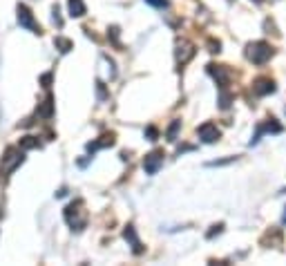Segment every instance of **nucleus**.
<instances>
[{"instance_id": "1", "label": "nucleus", "mask_w": 286, "mask_h": 266, "mask_svg": "<svg viewBox=\"0 0 286 266\" xmlns=\"http://www.w3.org/2000/svg\"><path fill=\"white\" fill-rule=\"evenodd\" d=\"M22 161H25L22 148H14V145H9V148L5 150L2 159H0V179H7V177L16 170Z\"/></svg>"}, {"instance_id": "2", "label": "nucleus", "mask_w": 286, "mask_h": 266, "mask_svg": "<svg viewBox=\"0 0 286 266\" xmlns=\"http://www.w3.org/2000/svg\"><path fill=\"white\" fill-rule=\"evenodd\" d=\"M81 208H83V202H74V204H69L63 213L67 226H72V230H76V233H81L85 228V224H87V215Z\"/></svg>"}, {"instance_id": "3", "label": "nucleus", "mask_w": 286, "mask_h": 266, "mask_svg": "<svg viewBox=\"0 0 286 266\" xmlns=\"http://www.w3.org/2000/svg\"><path fill=\"white\" fill-rule=\"evenodd\" d=\"M270 56H273V47L268 43H264V41L248 43V47H246V59L255 65H264Z\"/></svg>"}, {"instance_id": "4", "label": "nucleus", "mask_w": 286, "mask_h": 266, "mask_svg": "<svg viewBox=\"0 0 286 266\" xmlns=\"http://www.w3.org/2000/svg\"><path fill=\"white\" fill-rule=\"evenodd\" d=\"M16 14H18V25H20V27L29 29L32 34H42V32H41V25L36 22V18H34L32 9H29L27 5H20V2H18Z\"/></svg>"}, {"instance_id": "5", "label": "nucleus", "mask_w": 286, "mask_h": 266, "mask_svg": "<svg viewBox=\"0 0 286 266\" xmlns=\"http://www.w3.org/2000/svg\"><path fill=\"white\" fill-rule=\"evenodd\" d=\"M175 47H177L175 49V56H177V63H179V65H185L197 54L195 45H192L190 41H185V38H179Z\"/></svg>"}, {"instance_id": "6", "label": "nucleus", "mask_w": 286, "mask_h": 266, "mask_svg": "<svg viewBox=\"0 0 286 266\" xmlns=\"http://www.w3.org/2000/svg\"><path fill=\"white\" fill-rule=\"evenodd\" d=\"M163 150H152L150 155H145L143 159V170L148 172V175H157L161 170V165H163Z\"/></svg>"}, {"instance_id": "7", "label": "nucleus", "mask_w": 286, "mask_h": 266, "mask_svg": "<svg viewBox=\"0 0 286 266\" xmlns=\"http://www.w3.org/2000/svg\"><path fill=\"white\" fill-rule=\"evenodd\" d=\"M282 130H284V128H282L280 123H277V119H273V117L266 119L264 123H260V125H257V130H255L253 139H250V145L257 143V141L262 139V134H266V132H268V134H270V132H273V134H280Z\"/></svg>"}, {"instance_id": "8", "label": "nucleus", "mask_w": 286, "mask_h": 266, "mask_svg": "<svg viewBox=\"0 0 286 266\" xmlns=\"http://www.w3.org/2000/svg\"><path fill=\"white\" fill-rule=\"evenodd\" d=\"M197 137L202 139L204 143H215V141H219L222 132H219V128L215 125V123L206 121V123H202V125L197 128Z\"/></svg>"}, {"instance_id": "9", "label": "nucleus", "mask_w": 286, "mask_h": 266, "mask_svg": "<svg viewBox=\"0 0 286 266\" xmlns=\"http://www.w3.org/2000/svg\"><path fill=\"white\" fill-rule=\"evenodd\" d=\"M208 74H210L212 79L217 81V85L222 87V90L228 85V83H230V72H228L226 65H215V63H210V65H208Z\"/></svg>"}, {"instance_id": "10", "label": "nucleus", "mask_w": 286, "mask_h": 266, "mask_svg": "<svg viewBox=\"0 0 286 266\" xmlns=\"http://www.w3.org/2000/svg\"><path fill=\"white\" fill-rule=\"evenodd\" d=\"M253 92L257 96H266V94H273L275 92V81H270V79H257L253 83Z\"/></svg>"}, {"instance_id": "11", "label": "nucleus", "mask_w": 286, "mask_h": 266, "mask_svg": "<svg viewBox=\"0 0 286 266\" xmlns=\"http://www.w3.org/2000/svg\"><path fill=\"white\" fill-rule=\"evenodd\" d=\"M110 145H114V134H112V132H107V134H103V137H99L96 141L87 143L85 148H87V152H90V155H94L96 150H101V148H110Z\"/></svg>"}, {"instance_id": "12", "label": "nucleus", "mask_w": 286, "mask_h": 266, "mask_svg": "<svg viewBox=\"0 0 286 266\" xmlns=\"http://www.w3.org/2000/svg\"><path fill=\"white\" fill-rule=\"evenodd\" d=\"M123 237H125V240L130 242V244H132V253L141 255V253H143V244L139 242L137 230H134V226H132V224H127V226H125V230H123Z\"/></svg>"}, {"instance_id": "13", "label": "nucleus", "mask_w": 286, "mask_h": 266, "mask_svg": "<svg viewBox=\"0 0 286 266\" xmlns=\"http://www.w3.org/2000/svg\"><path fill=\"white\" fill-rule=\"evenodd\" d=\"M38 117H42V119H52L54 117V96L49 94L45 101L41 103V107H38V112H36Z\"/></svg>"}, {"instance_id": "14", "label": "nucleus", "mask_w": 286, "mask_h": 266, "mask_svg": "<svg viewBox=\"0 0 286 266\" xmlns=\"http://www.w3.org/2000/svg\"><path fill=\"white\" fill-rule=\"evenodd\" d=\"M67 11L72 18L85 16V2L83 0H67Z\"/></svg>"}, {"instance_id": "15", "label": "nucleus", "mask_w": 286, "mask_h": 266, "mask_svg": "<svg viewBox=\"0 0 286 266\" xmlns=\"http://www.w3.org/2000/svg\"><path fill=\"white\" fill-rule=\"evenodd\" d=\"M54 47L59 49L61 54H67V52H72V49H74V43H72V41H69V38L56 36V38H54Z\"/></svg>"}, {"instance_id": "16", "label": "nucleus", "mask_w": 286, "mask_h": 266, "mask_svg": "<svg viewBox=\"0 0 286 266\" xmlns=\"http://www.w3.org/2000/svg\"><path fill=\"white\" fill-rule=\"evenodd\" d=\"M20 148L22 150H36V148H41V141H38V137H22Z\"/></svg>"}, {"instance_id": "17", "label": "nucleus", "mask_w": 286, "mask_h": 266, "mask_svg": "<svg viewBox=\"0 0 286 266\" xmlns=\"http://www.w3.org/2000/svg\"><path fill=\"white\" fill-rule=\"evenodd\" d=\"M179 128H181V121H172L170 123V128H168V132H165V137H168V141H177V132H179Z\"/></svg>"}, {"instance_id": "18", "label": "nucleus", "mask_w": 286, "mask_h": 266, "mask_svg": "<svg viewBox=\"0 0 286 266\" xmlns=\"http://www.w3.org/2000/svg\"><path fill=\"white\" fill-rule=\"evenodd\" d=\"M230 101H233V96L228 94L226 87H224V90H222V96H219V107H222V110H228V107H230Z\"/></svg>"}, {"instance_id": "19", "label": "nucleus", "mask_w": 286, "mask_h": 266, "mask_svg": "<svg viewBox=\"0 0 286 266\" xmlns=\"http://www.w3.org/2000/svg\"><path fill=\"white\" fill-rule=\"evenodd\" d=\"M107 38H110L117 47H121V43H119V27H110V29H107Z\"/></svg>"}, {"instance_id": "20", "label": "nucleus", "mask_w": 286, "mask_h": 266, "mask_svg": "<svg viewBox=\"0 0 286 266\" xmlns=\"http://www.w3.org/2000/svg\"><path fill=\"white\" fill-rule=\"evenodd\" d=\"M208 47H210V49H208L210 54H219V52H222V43H219V41H215V38H210V41H208Z\"/></svg>"}, {"instance_id": "21", "label": "nucleus", "mask_w": 286, "mask_h": 266, "mask_svg": "<svg viewBox=\"0 0 286 266\" xmlns=\"http://www.w3.org/2000/svg\"><path fill=\"white\" fill-rule=\"evenodd\" d=\"M222 230H224V224H215V226H212V228L206 233V237H208V240H212V237H215V235H219Z\"/></svg>"}, {"instance_id": "22", "label": "nucleus", "mask_w": 286, "mask_h": 266, "mask_svg": "<svg viewBox=\"0 0 286 266\" xmlns=\"http://www.w3.org/2000/svg\"><path fill=\"white\" fill-rule=\"evenodd\" d=\"M145 2L157 7V9H165V7H168V0H145Z\"/></svg>"}, {"instance_id": "23", "label": "nucleus", "mask_w": 286, "mask_h": 266, "mask_svg": "<svg viewBox=\"0 0 286 266\" xmlns=\"http://www.w3.org/2000/svg\"><path fill=\"white\" fill-rule=\"evenodd\" d=\"M41 83H42V87H49V85H52V72L42 74V76H41Z\"/></svg>"}, {"instance_id": "24", "label": "nucleus", "mask_w": 286, "mask_h": 266, "mask_svg": "<svg viewBox=\"0 0 286 266\" xmlns=\"http://www.w3.org/2000/svg\"><path fill=\"white\" fill-rule=\"evenodd\" d=\"M230 161H235V157H228V159H222V161H210L208 165H226V164H230Z\"/></svg>"}, {"instance_id": "25", "label": "nucleus", "mask_w": 286, "mask_h": 266, "mask_svg": "<svg viewBox=\"0 0 286 266\" xmlns=\"http://www.w3.org/2000/svg\"><path fill=\"white\" fill-rule=\"evenodd\" d=\"M145 134H148V139H150V141H154L159 132H157V128H148V130H145Z\"/></svg>"}, {"instance_id": "26", "label": "nucleus", "mask_w": 286, "mask_h": 266, "mask_svg": "<svg viewBox=\"0 0 286 266\" xmlns=\"http://www.w3.org/2000/svg\"><path fill=\"white\" fill-rule=\"evenodd\" d=\"M65 195H67V190H65V188H61V190L56 192V197H65Z\"/></svg>"}, {"instance_id": "27", "label": "nucleus", "mask_w": 286, "mask_h": 266, "mask_svg": "<svg viewBox=\"0 0 286 266\" xmlns=\"http://www.w3.org/2000/svg\"><path fill=\"white\" fill-rule=\"evenodd\" d=\"M282 224H286V206H284V215H282Z\"/></svg>"}, {"instance_id": "28", "label": "nucleus", "mask_w": 286, "mask_h": 266, "mask_svg": "<svg viewBox=\"0 0 286 266\" xmlns=\"http://www.w3.org/2000/svg\"><path fill=\"white\" fill-rule=\"evenodd\" d=\"M255 2H264V0H255Z\"/></svg>"}, {"instance_id": "29", "label": "nucleus", "mask_w": 286, "mask_h": 266, "mask_svg": "<svg viewBox=\"0 0 286 266\" xmlns=\"http://www.w3.org/2000/svg\"><path fill=\"white\" fill-rule=\"evenodd\" d=\"M0 217H2V210H0Z\"/></svg>"}]
</instances>
